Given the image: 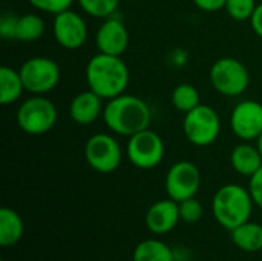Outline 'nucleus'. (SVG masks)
Segmentation results:
<instances>
[{
	"mask_svg": "<svg viewBox=\"0 0 262 261\" xmlns=\"http://www.w3.org/2000/svg\"><path fill=\"white\" fill-rule=\"evenodd\" d=\"M129 80V68L121 55L98 52L91 57L86 65V83L89 89L103 100H111L124 94Z\"/></svg>",
	"mask_w": 262,
	"mask_h": 261,
	"instance_id": "nucleus-1",
	"label": "nucleus"
},
{
	"mask_svg": "<svg viewBox=\"0 0 262 261\" xmlns=\"http://www.w3.org/2000/svg\"><path fill=\"white\" fill-rule=\"evenodd\" d=\"M103 120L111 132L129 138L149 128L152 112L143 98L130 94H121L107 100L103 111Z\"/></svg>",
	"mask_w": 262,
	"mask_h": 261,
	"instance_id": "nucleus-2",
	"label": "nucleus"
},
{
	"mask_svg": "<svg viewBox=\"0 0 262 261\" xmlns=\"http://www.w3.org/2000/svg\"><path fill=\"white\" fill-rule=\"evenodd\" d=\"M255 202L250 195L249 188L241 185H224L221 186L212 200V212L215 220L227 231L244 225L250 220Z\"/></svg>",
	"mask_w": 262,
	"mask_h": 261,
	"instance_id": "nucleus-3",
	"label": "nucleus"
},
{
	"mask_svg": "<svg viewBox=\"0 0 262 261\" xmlns=\"http://www.w3.org/2000/svg\"><path fill=\"white\" fill-rule=\"evenodd\" d=\"M57 108L45 95H32L23 100L17 109L15 120L18 128L29 135H43L57 123Z\"/></svg>",
	"mask_w": 262,
	"mask_h": 261,
	"instance_id": "nucleus-4",
	"label": "nucleus"
},
{
	"mask_svg": "<svg viewBox=\"0 0 262 261\" xmlns=\"http://www.w3.org/2000/svg\"><path fill=\"white\" fill-rule=\"evenodd\" d=\"M210 83L213 89L226 97H238L250 85L249 69L243 62L233 57H223L210 68Z\"/></svg>",
	"mask_w": 262,
	"mask_h": 261,
	"instance_id": "nucleus-5",
	"label": "nucleus"
},
{
	"mask_svg": "<svg viewBox=\"0 0 262 261\" xmlns=\"http://www.w3.org/2000/svg\"><path fill=\"white\" fill-rule=\"evenodd\" d=\"M183 131L187 140L200 148L210 146L221 132V120L218 112L207 105H198L184 114Z\"/></svg>",
	"mask_w": 262,
	"mask_h": 261,
	"instance_id": "nucleus-6",
	"label": "nucleus"
},
{
	"mask_svg": "<svg viewBox=\"0 0 262 261\" xmlns=\"http://www.w3.org/2000/svg\"><path fill=\"white\" fill-rule=\"evenodd\" d=\"M25 89L32 95L51 92L60 82V66L49 57H31L20 66Z\"/></svg>",
	"mask_w": 262,
	"mask_h": 261,
	"instance_id": "nucleus-7",
	"label": "nucleus"
},
{
	"mask_svg": "<svg viewBox=\"0 0 262 261\" xmlns=\"http://www.w3.org/2000/svg\"><path fill=\"white\" fill-rule=\"evenodd\" d=\"M84 158L95 172L111 174L121 165L123 149L111 134H94L84 145Z\"/></svg>",
	"mask_w": 262,
	"mask_h": 261,
	"instance_id": "nucleus-8",
	"label": "nucleus"
},
{
	"mask_svg": "<svg viewBox=\"0 0 262 261\" xmlns=\"http://www.w3.org/2000/svg\"><path fill=\"white\" fill-rule=\"evenodd\" d=\"M164 142L150 128L129 137L126 145L127 160L138 169H154L164 158Z\"/></svg>",
	"mask_w": 262,
	"mask_h": 261,
	"instance_id": "nucleus-9",
	"label": "nucleus"
},
{
	"mask_svg": "<svg viewBox=\"0 0 262 261\" xmlns=\"http://www.w3.org/2000/svg\"><path fill=\"white\" fill-rule=\"evenodd\" d=\"M201 186V174L196 165L187 160L173 163L164 178V188L169 198L183 202L196 195Z\"/></svg>",
	"mask_w": 262,
	"mask_h": 261,
	"instance_id": "nucleus-10",
	"label": "nucleus"
},
{
	"mask_svg": "<svg viewBox=\"0 0 262 261\" xmlns=\"http://www.w3.org/2000/svg\"><path fill=\"white\" fill-rule=\"evenodd\" d=\"M52 34L55 42L64 49H78L88 40V25L81 14L66 9L54 15Z\"/></svg>",
	"mask_w": 262,
	"mask_h": 261,
	"instance_id": "nucleus-11",
	"label": "nucleus"
},
{
	"mask_svg": "<svg viewBox=\"0 0 262 261\" xmlns=\"http://www.w3.org/2000/svg\"><path fill=\"white\" fill-rule=\"evenodd\" d=\"M230 128L241 142H256L262 134V105L256 100L239 102L230 114Z\"/></svg>",
	"mask_w": 262,
	"mask_h": 261,
	"instance_id": "nucleus-12",
	"label": "nucleus"
},
{
	"mask_svg": "<svg viewBox=\"0 0 262 261\" xmlns=\"http://www.w3.org/2000/svg\"><path fill=\"white\" fill-rule=\"evenodd\" d=\"M98 52L109 55H123L129 46V32L124 23L117 17H107L98 26L95 34Z\"/></svg>",
	"mask_w": 262,
	"mask_h": 261,
	"instance_id": "nucleus-13",
	"label": "nucleus"
},
{
	"mask_svg": "<svg viewBox=\"0 0 262 261\" xmlns=\"http://www.w3.org/2000/svg\"><path fill=\"white\" fill-rule=\"evenodd\" d=\"M180 217V206L178 202L172 198H164L155 202L146 212V226L152 234L157 235H166L170 231L175 229Z\"/></svg>",
	"mask_w": 262,
	"mask_h": 261,
	"instance_id": "nucleus-14",
	"label": "nucleus"
},
{
	"mask_svg": "<svg viewBox=\"0 0 262 261\" xmlns=\"http://www.w3.org/2000/svg\"><path fill=\"white\" fill-rule=\"evenodd\" d=\"M101 97L94 91H81L78 92L69 103V117L74 123L80 126H88L95 123L100 117H103V103Z\"/></svg>",
	"mask_w": 262,
	"mask_h": 261,
	"instance_id": "nucleus-15",
	"label": "nucleus"
},
{
	"mask_svg": "<svg viewBox=\"0 0 262 261\" xmlns=\"http://www.w3.org/2000/svg\"><path fill=\"white\" fill-rule=\"evenodd\" d=\"M230 163L239 175L250 178L262 166V155L258 146L250 145V142H243L233 148Z\"/></svg>",
	"mask_w": 262,
	"mask_h": 261,
	"instance_id": "nucleus-16",
	"label": "nucleus"
},
{
	"mask_svg": "<svg viewBox=\"0 0 262 261\" xmlns=\"http://www.w3.org/2000/svg\"><path fill=\"white\" fill-rule=\"evenodd\" d=\"M25 232V223L17 211L11 208L0 209V246L11 248L17 245Z\"/></svg>",
	"mask_w": 262,
	"mask_h": 261,
	"instance_id": "nucleus-17",
	"label": "nucleus"
},
{
	"mask_svg": "<svg viewBox=\"0 0 262 261\" xmlns=\"http://www.w3.org/2000/svg\"><path fill=\"white\" fill-rule=\"evenodd\" d=\"M230 238L233 245L244 252H259L262 249V226L249 220L230 231Z\"/></svg>",
	"mask_w": 262,
	"mask_h": 261,
	"instance_id": "nucleus-18",
	"label": "nucleus"
},
{
	"mask_svg": "<svg viewBox=\"0 0 262 261\" xmlns=\"http://www.w3.org/2000/svg\"><path fill=\"white\" fill-rule=\"evenodd\" d=\"M25 85L20 75V71H15L9 66L0 68V103L3 106L12 105L20 100Z\"/></svg>",
	"mask_w": 262,
	"mask_h": 261,
	"instance_id": "nucleus-19",
	"label": "nucleus"
},
{
	"mask_svg": "<svg viewBox=\"0 0 262 261\" xmlns=\"http://www.w3.org/2000/svg\"><path fill=\"white\" fill-rule=\"evenodd\" d=\"M134 261H175V252L160 240L140 242L132 255Z\"/></svg>",
	"mask_w": 262,
	"mask_h": 261,
	"instance_id": "nucleus-20",
	"label": "nucleus"
},
{
	"mask_svg": "<svg viewBox=\"0 0 262 261\" xmlns=\"http://www.w3.org/2000/svg\"><path fill=\"white\" fill-rule=\"evenodd\" d=\"M45 32V22L38 14H23L17 18L15 40L23 43H32L41 38Z\"/></svg>",
	"mask_w": 262,
	"mask_h": 261,
	"instance_id": "nucleus-21",
	"label": "nucleus"
},
{
	"mask_svg": "<svg viewBox=\"0 0 262 261\" xmlns=\"http://www.w3.org/2000/svg\"><path fill=\"white\" fill-rule=\"evenodd\" d=\"M170 100H172L173 108L177 111L183 112V114H187L189 111H192L193 108L201 105L200 92L190 83H180V85H177L173 88V91H172Z\"/></svg>",
	"mask_w": 262,
	"mask_h": 261,
	"instance_id": "nucleus-22",
	"label": "nucleus"
},
{
	"mask_svg": "<svg viewBox=\"0 0 262 261\" xmlns=\"http://www.w3.org/2000/svg\"><path fill=\"white\" fill-rule=\"evenodd\" d=\"M77 2L88 15L95 18L112 17L120 5V0H77Z\"/></svg>",
	"mask_w": 262,
	"mask_h": 261,
	"instance_id": "nucleus-23",
	"label": "nucleus"
},
{
	"mask_svg": "<svg viewBox=\"0 0 262 261\" xmlns=\"http://www.w3.org/2000/svg\"><path fill=\"white\" fill-rule=\"evenodd\" d=\"M256 6H258L256 0H227L224 9L230 18L236 22H244L252 18Z\"/></svg>",
	"mask_w": 262,
	"mask_h": 261,
	"instance_id": "nucleus-24",
	"label": "nucleus"
},
{
	"mask_svg": "<svg viewBox=\"0 0 262 261\" xmlns=\"http://www.w3.org/2000/svg\"><path fill=\"white\" fill-rule=\"evenodd\" d=\"M178 206H180V217H181V220L186 222V223H190V225L200 222L203 214H204L201 202L196 200L195 197L180 202Z\"/></svg>",
	"mask_w": 262,
	"mask_h": 261,
	"instance_id": "nucleus-25",
	"label": "nucleus"
},
{
	"mask_svg": "<svg viewBox=\"0 0 262 261\" xmlns=\"http://www.w3.org/2000/svg\"><path fill=\"white\" fill-rule=\"evenodd\" d=\"M28 2L31 3V6H34L41 12L57 15L66 9H71L72 3L77 0H28Z\"/></svg>",
	"mask_w": 262,
	"mask_h": 261,
	"instance_id": "nucleus-26",
	"label": "nucleus"
},
{
	"mask_svg": "<svg viewBox=\"0 0 262 261\" xmlns=\"http://www.w3.org/2000/svg\"><path fill=\"white\" fill-rule=\"evenodd\" d=\"M18 15L12 12H6L0 18V35L3 40H15V28H17Z\"/></svg>",
	"mask_w": 262,
	"mask_h": 261,
	"instance_id": "nucleus-27",
	"label": "nucleus"
},
{
	"mask_svg": "<svg viewBox=\"0 0 262 261\" xmlns=\"http://www.w3.org/2000/svg\"><path fill=\"white\" fill-rule=\"evenodd\" d=\"M249 191H250V195H252L255 205L262 209V166L250 177Z\"/></svg>",
	"mask_w": 262,
	"mask_h": 261,
	"instance_id": "nucleus-28",
	"label": "nucleus"
},
{
	"mask_svg": "<svg viewBox=\"0 0 262 261\" xmlns=\"http://www.w3.org/2000/svg\"><path fill=\"white\" fill-rule=\"evenodd\" d=\"M227 0H193L195 6L206 12H216L226 8Z\"/></svg>",
	"mask_w": 262,
	"mask_h": 261,
	"instance_id": "nucleus-29",
	"label": "nucleus"
},
{
	"mask_svg": "<svg viewBox=\"0 0 262 261\" xmlns=\"http://www.w3.org/2000/svg\"><path fill=\"white\" fill-rule=\"evenodd\" d=\"M250 25H252V29L255 31V34L262 38V2L258 3L256 9L250 18Z\"/></svg>",
	"mask_w": 262,
	"mask_h": 261,
	"instance_id": "nucleus-30",
	"label": "nucleus"
},
{
	"mask_svg": "<svg viewBox=\"0 0 262 261\" xmlns=\"http://www.w3.org/2000/svg\"><path fill=\"white\" fill-rule=\"evenodd\" d=\"M256 146H258V149H259V152H261L262 155V134L258 137V140H256Z\"/></svg>",
	"mask_w": 262,
	"mask_h": 261,
	"instance_id": "nucleus-31",
	"label": "nucleus"
},
{
	"mask_svg": "<svg viewBox=\"0 0 262 261\" xmlns=\"http://www.w3.org/2000/svg\"><path fill=\"white\" fill-rule=\"evenodd\" d=\"M175 261H192L190 258H178V260H175Z\"/></svg>",
	"mask_w": 262,
	"mask_h": 261,
	"instance_id": "nucleus-32",
	"label": "nucleus"
},
{
	"mask_svg": "<svg viewBox=\"0 0 262 261\" xmlns=\"http://www.w3.org/2000/svg\"><path fill=\"white\" fill-rule=\"evenodd\" d=\"M0 261H5V260H0Z\"/></svg>",
	"mask_w": 262,
	"mask_h": 261,
	"instance_id": "nucleus-33",
	"label": "nucleus"
},
{
	"mask_svg": "<svg viewBox=\"0 0 262 261\" xmlns=\"http://www.w3.org/2000/svg\"><path fill=\"white\" fill-rule=\"evenodd\" d=\"M135 2H137V0H135Z\"/></svg>",
	"mask_w": 262,
	"mask_h": 261,
	"instance_id": "nucleus-34",
	"label": "nucleus"
}]
</instances>
